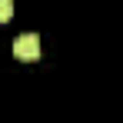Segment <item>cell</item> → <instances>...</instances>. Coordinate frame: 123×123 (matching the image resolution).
Segmentation results:
<instances>
[{
  "label": "cell",
  "instance_id": "obj_2",
  "mask_svg": "<svg viewBox=\"0 0 123 123\" xmlns=\"http://www.w3.org/2000/svg\"><path fill=\"white\" fill-rule=\"evenodd\" d=\"M13 17V0H0V23H7Z\"/></svg>",
  "mask_w": 123,
  "mask_h": 123
},
{
  "label": "cell",
  "instance_id": "obj_1",
  "mask_svg": "<svg viewBox=\"0 0 123 123\" xmlns=\"http://www.w3.org/2000/svg\"><path fill=\"white\" fill-rule=\"evenodd\" d=\"M13 53L20 57V60H37L40 57V37L37 33H23L13 40Z\"/></svg>",
  "mask_w": 123,
  "mask_h": 123
}]
</instances>
